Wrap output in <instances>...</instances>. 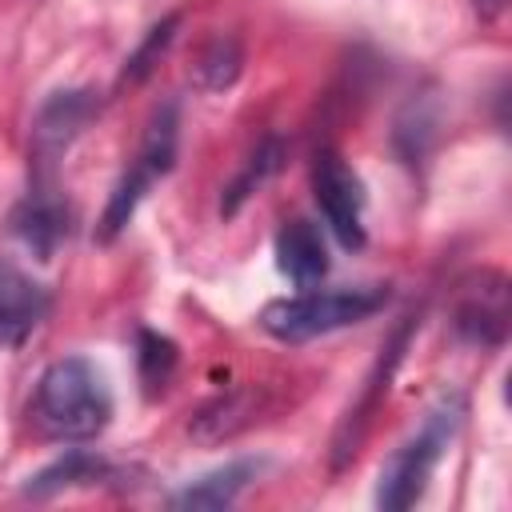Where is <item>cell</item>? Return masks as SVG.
<instances>
[{"label": "cell", "instance_id": "1", "mask_svg": "<svg viewBox=\"0 0 512 512\" xmlns=\"http://www.w3.org/2000/svg\"><path fill=\"white\" fill-rule=\"evenodd\" d=\"M28 420L44 440L56 444H88L112 420V392L104 372L88 356L52 360L28 400Z\"/></svg>", "mask_w": 512, "mask_h": 512}, {"label": "cell", "instance_id": "2", "mask_svg": "<svg viewBox=\"0 0 512 512\" xmlns=\"http://www.w3.org/2000/svg\"><path fill=\"white\" fill-rule=\"evenodd\" d=\"M392 300V284H344V288H304L296 296L268 300L260 312V328L280 344H304L340 328H352L376 316Z\"/></svg>", "mask_w": 512, "mask_h": 512}, {"label": "cell", "instance_id": "3", "mask_svg": "<svg viewBox=\"0 0 512 512\" xmlns=\"http://www.w3.org/2000/svg\"><path fill=\"white\" fill-rule=\"evenodd\" d=\"M464 412H468V404H464L460 392H448V396H440V400L428 408V416L420 420V428H416L412 436H404V440L388 452V460L380 464L376 496H372L376 508H384V512H404V508H412V504L424 496V488H428V480H432V472H436L444 448L452 444V436H456L460 424H464Z\"/></svg>", "mask_w": 512, "mask_h": 512}, {"label": "cell", "instance_id": "4", "mask_svg": "<svg viewBox=\"0 0 512 512\" xmlns=\"http://www.w3.org/2000/svg\"><path fill=\"white\" fill-rule=\"evenodd\" d=\"M176 140H180V108H176V100H164V104L152 112V120H148V128H144V140H140V148H136V156H132V164L116 176V184H112V192H108V204H104L100 224H96V240H100V244H112V240L132 224V216H136L140 200L148 196V188H152L160 176L172 172Z\"/></svg>", "mask_w": 512, "mask_h": 512}, {"label": "cell", "instance_id": "5", "mask_svg": "<svg viewBox=\"0 0 512 512\" xmlns=\"http://www.w3.org/2000/svg\"><path fill=\"white\" fill-rule=\"evenodd\" d=\"M416 328H420V312H408V316L388 332V340L380 344V356H376L372 372L364 376L360 396L348 404L344 420L336 424V436H332V472H340V468L360 452V444H364V436H368V428H372V416H376V408H380V400H384V392H388V380H392V372L400 368L404 348H408V340H412Z\"/></svg>", "mask_w": 512, "mask_h": 512}, {"label": "cell", "instance_id": "6", "mask_svg": "<svg viewBox=\"0 0 512 512\" xmlns=\"http://www.w3.org/2000/svg\"><path fill=\"white\" fill-rule=\"evenodd\" d=\"M312 196H316V208L324 212L328 232L348 252H360L364 240H368V232H364V184H360L356 168L336 148L316 152V160H312Z\"/></svg>", "mask_w": 512, "mask_h": 512}, {"label": "cell", "instance_id": "7", "mask_svg": "<svg viewBox=\"0 0 512 512\" xmlns=\"http://www.w3.org/2000/svg\"><path fill=\"white\" fill-rule=\"evenodd\" d=\"M100 116V96L92 88H56L40 100L32 116V156L40 164H52L60 152H68L84 128Z\"/></svg>", "mask_w": 512, "mask_h": 512}, {"label": "cell", "instance_id": "8", "mask_svg": "<svg viewBox=\"0 0 512 512\" xmlns=\"http://www.w3.org/2000/svg\"><path fill=\"white\" fill-rule=\"evenodd\" d=\"M452 332L464 344L496 348L508 332V280L500 272H480L456 300Z\"/></svg>", "mask_w": 512, "mask_h": 512}, {"label": "cell", "instance_id": "9", "mask_svg": "<svg viewBox=\"0 0 512 512\" xmlns=\"http://www.w3.org/2000/svg\"><path fill=\"white\" fill-rule=\"evenodd\" d=\"M264 468H268L264 456H236V460H224V464L208 468L204 476L188 480L180 492H172L168 504L180 508V512H220V508H232V504L260 480Z\"/></svg>", "mask_w": 512, "mask_h": 512}, {"label": "cell", "instance_id": "10", "mask_svg": "<svg viewBox=\"0 0 512 512\" xmlns=\"http://www.w3.org/2000/svg\"><path fill=\"white\" fill-rule=\"evenodd\" d=\"M48 304V288L36 276L0 260V348H20L48 316Z\"/></svg>", "mask_w": 512, "mask_h": 512}, {"label": "cell", "instance_id": "11", "mask_svg": "<svg viewBox=\"0 0 512 512\" xmlns=\"http://www.w3.org/2000/svg\"><path fill=\"white\" fill-rule=\"evenodd\" d=\"M68 220H72V212H68V204H64L52 188H32V192L12 208L8 228H12V236H16L36 260H52L56 248L64 244V236H68Z\"/></svg>", "mask_w": 512, "mask_h": 512}, {"label": "cell", "instance_id": "12", "mask_svg": "<svg viewBox=\"0 0 512 512\" xmlns=\"http://www.w3.org/2000/svg\"><path fill=\"white\" fill-rule=\"evenodd\" d=\"M276 268L296 288H312L328 276V248L312 220L296 216L276 232Z\"/></svg>", "mask_w": 512, "mask_h": 512}, {"label": "cell", "instance_id": "13", "mask_svg": "<svg viewBox=\"0 0 512 512\" xmlns=\"http://www.w3.org/2000/svg\"><path fill=\"white\" fill-rule=\"evenodd\" d=\"M112 476H116V468L104 456H96L88 448H68L64 456H56L40 472H32L20 492L32 496V500H48V496H60L68 488H88V484H100V480H112Z\"/></svg>", "mask_w": 512, "mask_h": 512}, {"label": "cell", "instance_id": "14", "mask_svg": "<svg viewBox=\"0 0 512 512\" xmlns=\"http://www.w3.org/2000/svg\"><path fill=\"white\" fill-rule=\"evenodd\" d=\"M256 408H260V396L252 388H228V392H220V396H212L208 404L196 408V416L188 420V432L200 444L232 440L236 432H244L252 424Z\"/></svg>", "mask_w": 512, "mask_h": 512}, {"label": "cell", "instance_id": "15", "mask_svg": "<svg viewBox=\"0 0 512 512\" xmlns=\"http://www.w3.org/2000/svg\"><path fill=\"white\" fill-rule=\"evenodd\" d=\"M284 156H288L284 140H280V136H264V140L252 148V156L240 164V172L228 180V188H224V196H220V216L232 220V216L284 168Z\"/></svg>", "mask_w": 512, "mask_h": 512}, {"label": "cell", "instance_id": "16", "mask_svg": "<svg viewBox=\"0 0 512 512\" xmlns=\"http://www.w3.org/2000/svg\"><path fill=\"white\" fill-rule=\"evenodd\" d=\"M240 72H244V40L236 32H216L192 64V84L200 92H228L240 80Z\"/></svg>", "mask_w": 512, "mask_h": 512}, {"label": "cell", "instance_id": "17", "mask_svg": "<svg viewBox=\"0 0 512 512\" xmlns=\"http://www.w3.org/2000/svg\"><path fill=\"white\" fill-rule=\"evenodd\" d=\"M176 364H180L176 340H168V336L156 332V328H140V332H136V376H140L144 396L164 392L168 380L176 376Z\"/></svg>", "mask_w": 512, "mask_h": 512}, {"label": "cell", "instance_id": "18", "mask_svg": "<svg viewBox=\"0 0 512 512\" xmlns=\"http://www.w3.org/2000/svg\"><path fill=\"white\" fill-rule=\"evenodd\" d=\"M176 28H180V12H168L164 20H156L148 32H144V40L124 56V68H120V84H144L148 76H152V68L160 64V56L172 48V40H176Z\"/></svg>", "mask_w": 512, "mask_h": 512}, {"label": "cell", "instance_id": "19", "mask_svg": "<svg viewBox=\"0 0 512 512\" xmlns=\"http://www.w3.org/2000/svg\"><path fill=\"white\" fill-rule=\"evenodd\" d=\"M472 4H476V16L480 20H496L504 12V0H472Z\"/></svg>", "mask_w": 512, "mask_h": 512}]
</instances>
